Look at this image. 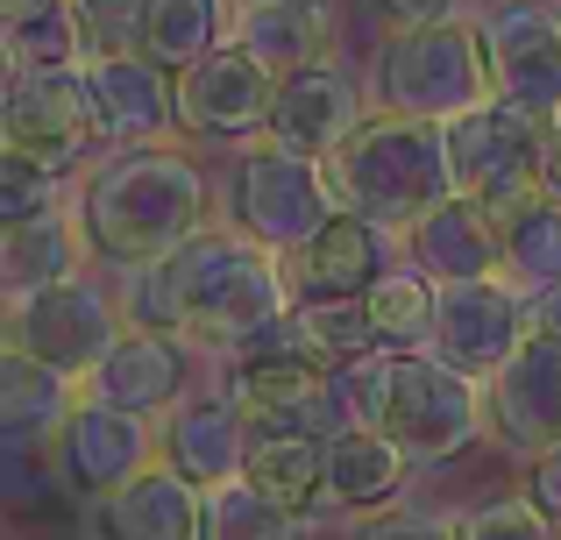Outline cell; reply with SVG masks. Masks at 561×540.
<instances>
[{"label": "cell", "mask_w": 561, "mask_h": 540, "mask_svg": "<svg viewBox=\"0 0 561 540\" xmlns=\"http://www.w3.org/2000/svg\"><path fill=\"white\" fill-rule=\"evenodd\" d=\"M299 306L291 285V256L263 250L256 235L214 221L164 264L122 271V313L136 328L185 334L199 356L228 363L234 348L263 342L271 328H285V313Z\"/></svg>", "instance_id": "obj_1"}, {"label": "cell", "mask_w": 561, "mask_h": 540, "mask_svg": "<svg viewBox=\"0 0 561 540\" xmlns=\"http://www.w3.org/2000/svg\"><path fill=\"white\" fill-rule=\"evenodd\" d=\"M220 185L206 179V164L171 142H122V150H100L79 171V221L93 235L100 271H142L179 256L199 228H214Z\"/></svg>", "instance_id": "obj_2"}, {"label": "cell", "mask_w": 561, "mask_h": 540, "mask_svg": "<svg viewBox=\"0 0 561 540\" xmlns=\"http://www.w3.org/2000/svg\"><path fill=\"white\" fill-rule=\"evenodd\" d=\"M328 185L348 214L405 235L420 214H434L455 193L448 171V136L440 122H412V114H370L342 150L328 157Z\"/></svg>", "instance_id": "obj_3"}, {"label": "cell", "mask_w": 561, "mask_h": 540, "mask_svg": "<svg viewBox=\"0 0 561 540\" xmlns=\"http://www.w3.org/2000/svg\"><path fill=\"white\" fill-rule=\"evenodd\" d=\"M363 79H370L377 114H412V122H455V114L497 100L477 14L434 28H391Z\"/></svg>", "instance_id": "obj_4"}, {"label": "cell", "mask_w": 561, "mask_h": 540, "mask_svg": "<svg viewBox=\"0 0 561 540\" xmlns=\"http://www.w3.org/2000/svg\"><path fill=\"white\" fill-rule=\"evenodd\" d=\"M334 214H342V199L328 185V157L285 150L277 136L234 142L228 179H220V221L228 228L256 235L277 256H299Z\"/></svg>", "instance_id": "obj_5"}, {"label": "cell", "mask_w": 561, "mask_h": 540, "mask_svg": "<svg viewBox=\"0 0 561 540\" xmlns=\"http://www.w3.org/2000/svg\"><path fill=\"white\" fill-rule=\"evenodd\" d=\"M383 434L412 456V470H448V462H462L477 441H491L483 377L455 370L440 348H405V356L391 363Z\"/></svg>", "instance_id": "obj_6"}, {"label": "cell", "mask_w": 561, "mask_h": 540, "mask_svg": "<svg viewBox=\"0 0 561 540\" xmlns=\"http://www.w3.org/2000/svg\"><path fill=\"white\" fill-rule=\"evenodd\" d=\"M128 313H122V277H100V271H79V277H57V285H36V291H8L0 306V348H22V356H43L71 377H93L100 356L122 342Z\"/></svg>", "instance_id": "obj_7"}, {"label": "cell", "mask_w": 561, "mask_h": 540, "mask_svg": "<svg viewBox=\"0 0 561 540\" xmlns=\"http://www.w3.org/2000/svg\"><path fill=\"white\" fill-rule=\"evenodd\" d=\"M448 136V171L455 193L483 199L491 214H512L540 193V157H548V122L512 100H483V107L440 122Z\"/></svg>", "instance_id": "obj_8"}, {"label": "cell", "mask_w": 561, "mask_h": 540, "mask_svg": "<svg viewBox=\"0 0 561 540\" xmlns=\"http://www.w3.org/2000/svg\"><path fill=\"white\" fill-rule=\"evenodd\" d=\"M0 150L36 157V164L79 179L100 157V128H93V100H85V71L57 65V71H8L0 85Z\"/></svg>", "instance_id": "obj_9"}, {"label": "cell", "mask_w": 561, "mask_h": 540, "mask_svg": "<svg viewBox=\"0 0 561 540\" xmlns=\"http://www.w3.org/2000/svg\"><path fill=\"white\" fill-rule=\"evenodd\" d=\"M277 107V71L242 43H220L179 71V136L185 142H256Z\"/></svg>", "instance_id": "obj_10"}, {"label": "cell", "mask_w": 561, "mask_h": 540, "mask_svg": "<svg viewBox=\"0 0 561 540\" xmlns=\"http://www.w3.org/2000/svg\"><path fill=\"white\" fill-rule=\"evenodd\" d=\"M491 93L554 122L561 114V14L554 0H483L477 8Z\"/></svg>", "instance_id": "obj_11"}, {"label": "cell", "mask_w": 561, "mask_h": 540, "mask_svg": "<svg viewBox=\"0 0 561 540\" xmlns=\"http://www.w3.org/2000/svg\"><path fill=\"white\" fill-rule=\"evenodd\" d=\"M526 334H534V299H526L505 271H497V277H455V285H440L434 348L455 363V370H469V377H483V384H491Z\"/></svg>", "instance_id": "obj_12"}, {"label": "cell", "mask_w": 561, "mask_h": 540, "mask_svg": "<svg viewBox=\"0 0 561 540\" xmlns=\"http://www.w3.org/2000/svg\"><path fill=\"white\" fill-rule=\"evenodd\" d=\"M79 71H85V100H93L100 150L179 136V71H164L150 50H93Z\"/></svg>", "instance_id": "obj_13"}, {"label": "cell", "mask_w": 561, "mask_h": 540, "mask_svg": "<svg viewBox=\"0 0 561 540\" xmlns=\"http://www.w3.org/2000/svg\"><path fill=\"white\" fill-rule=\"evenodd\" d=\"M483 405H491V448L512 462H534L561 448V342L554 334H526L512 348V363L483 384Z\"/></svg>", "instance_id": "obj_14"}, {"label": "cell", "mask_w": 561, "mask_h": 540, "mask_svg": "<svg viewBox=\"0 0 561 540\" xmlns=\"http://www.w3.org/2000/svg\"><path fill=\"white\" fill-rule=\"evenodd\" d=\"M150 462H157V420L100 405V399H85L79 413H71L65 441L50 448V476L65 484V498H79V505L122 491L128 476H142Z\"/></svg>", "instance_id": "obj_15"}, {"label": "cell", "mask_w": 561, "mask_h": 540, "mask_svg": "<svg viewBox=\"0 0 561 540\" xmlns=\"http://www.w3.org/2000/svg\"><path fill=\"white\" fill-rule=\"evenodd\" d=\"M370 114H377L370 79L334 65V57H320V65H299L277 79V107H271L263 136H277L285 150H306V157H334Z\"/></svg>", "instance_id": "obj_16"}, {"label": "cell", "mask_w": 561, "mask_h": 540, "mask_svg": "<svg viewBox=\"0 0 561 540\" xmlns=\"http://www.w3.org/2000/svg\"><path fill=\"white\" fill-rule=\"evenodd\" d=\"M192 356H199V348H192L185 334L136 328V320H128L122 342H114L107 356H100V370L85 377V399L122 405V413H142V420H164L171 405L199 384V377H192Z\"/></svg>", "instance_id": "obj_17"}, {"label": "cell", "mask_w": 561, "mask_h": 540, "mask_svg": "<svg viewBox=\"0 0 561 540\" xmlns=\"http://www.w3.org/2000/svg\"><path fill=\"white\" fill-rule=\"evenodd\" d=\"M157 456H164L171 470H185L199 491L242 476V462H249V413H242V399H234L220 377L214 384H192L185 399L157 420Z\"/></svg>", "instance_id": "obj_18"}, {"label": "cell", "mask_w": 561, "mask_h": 540, "mask_svg": "<svg viewBox=\"0 0 561 540\" xmlns=\"http://www.w3.org/2000/svg\"><path fill=\"white\" fill-rule=\"evenodd\" d=\"M85 540H206V491L164 456L85 505Z\"/></svg>", "instance_id": "obj_19"}, {"label": "cell", "mask_w": 561, "mask_h": 540, "mask_svg": "<svg viewBox=\"0 0 561 540\" xmlns=\"http://www.w3.org/2000/svg\"><path fill=\"white\" fill-rule=\"evenodd\" d=\"M79 405H85V377L57 370L43 356H22V348H0V441H8V456L50 462V448L65 441Z\"/></svg>", "instance_id": "obj_20"}, {"label": "cell", "mask_w": 561, "mask_h": 540, "mask_svg": "<svg viewBox=\"0 0 561 540\" xmlns=\"http://www.w3.org/2000/svg\"><path fill=\"white\" fill-rule=\"evenodd\" d=\"M398 256L420 264L434 285H455V277H497L505 271V214H491L483 199L448 193L434 214L398 235Z\"/></svg>", "instance_id": "obj_21"}, {"label": "cell", "mask_w": 561, "mask_h": 540, "mask_svg": "<svg viewBox=\"0 0 561 540\" xmlns=\"http://www.w3.org/2000/svg\"><path fill=\"white\" fill-rule=\"evenodd\" d=\"M391 242H398L391 228H377V221H363V214L342 207L299 256H291V285H299V299H363V291L398 264Z\"/></svg>", "instance_id": "obj_22"}, {"label": "cell", "mask_w": 561, "mask_h": 540, "mask_svg": "<svg viewBox=\"0 0 561 540\" xmlns=\"http://www.w3.org/2000/svg\"><path fill=\"white\" fill-rule=\"evenodd\" d=\"M100 271L93 235L79 221V199L50 214H28V221H0V291H36L57 285V277Z\"/></svg>", "instance_id": "obj_23"}, {"label": "cell", "mask_w": 561, "mask_h": 540, "mask_svg": "<svg viewBox=\"0 0 561 540\" xmlns=\"http://www.w3.org/2000/svg\"><path fill=\"white\" fill-rule=\"evenodd\" d=\"M412 456L383 427H348L328 441V498L320 513H383L405 498Z\"/></svg>", "instance_id": "obj_24"}, {"label": "cell", "mask_w": 561, "mask_h": 540, "mask_svg": "<svg viewBox=\"0 0 561 540\" xmlns=\"http://www.w3.org/2000/svg\"><path fill=\"white\" fill-rule=\"evenodd\" d=\"M334 28H342V0H263V8H234V43L256 50L277 79L334 57Z\"/></svg>", "instance_id": "obj_25"}, {"label": "cell", "mask_w": 561, "mask_h": 540, "mask_svg": "<svg viewBox=\"0 0 561 540\" xmlns=\"http://www.w3.org/2000/svg\"><path fill=\"white\" fill-rule=\"evenodd\" d=\"M0 50H8V71H57L85 65L93 36L71 0H0Z\"/></svg>", "instance_id": "obj_26"}, {"label": "cell", "mask_w": 561, "mask_h": 540, "mask_svg": "<svg viewBox=\"0 0 561 540\" xmlns=\"http://www.w3.org/2000/svg\"><path fill=\"white\" fill-rule=\"evenodd\" d=\"M228 36H234V0H150L136 50H150L164 71H185L206 50H220Z\"/></svg>", "instance_id": "obj_27"}, {"label": "cell", "mask_w": 561, "mask_h": 540, "mask_svg": "<svg viewBox=\"0 0 561 540\" xmlns=\"http://www.w3.org/2000/svg\"><path fill=\"white\" fill-rule=\"evenodd\" d=\"M242 476L256 491H271L277 505H299V513L320 519V498H328V441L320 434H249Z\"/></svg>", "instance_id": "obj_28"}, {"label": "cell", "mask_w": 561, "mask_h": 540, "mask_svg": "<svg viewBox=\"0 0 561 540\" xmlns=\"http://www.w3.org/2000/svg\"><path fill=\"white\" fill-rule=\"evenodd\" d=\"M285 334H291L299 356L320 363V370L383 348V334H377V320H370V306H363V299H299L285 313Z\"/></svg>", "instance_id": "obj_29"}, {"label": "cell", "mask_w": 561, "mask_h": 540, "mask_svg": "<svg viewBox=\"0 0 561 540\" xmlns=\"http://www.w3.org/2000/svg\"><path fill=\"white\" fill-rule=\"evenodd\" d=\"M363 306H370V320H377V334H383V348H434V313H440V285L426 277L420 264H405L398 256L391 271L377 277L370 291H363Z\"/></svg>", "instance_id": "obj_30"}, {"label": "cell", "mask_w": 561, "mask_h": 540, "mask_svg": "<svg viewBox=\"0 0 561 540\" xmlns=\"http://www.w3.org/2000/svg\"><path fill=\"white\" fill-rule=\"evenodd\" d=\"M206 540H313V513L277 505L249 476H228L206 491Z\"/></svg>", "instance_id": "obj_31"}, {"label": "cell", "mask_w": 561, "mask_h": 540, "mask_svg": "<svg viewBox=\"0 0 561 540\" xmlns=\"http://www.w3.org/2000/svg\"><path fill=\"white\" fill-rule=\"evenodd\" d=\"M505 277L526 299L561 285V199L554 193H534L526 207L505 214Z\"/></svg>", "instance_id": "obj_32"}, {"label": "cell", "mask_w": 561, "mask_h": 540, "mask_svg": "<svg viewBox=\"0 0 561 540\" xmlns=\"http://www.w3.org/2000/svg\"><path fill=\"white\" fill-rule=\"evenodd\" d=\"M462 540H561V519L534 491H491V498L462 505Z\"/></svg>", "instance_id": "obj_33"}, {"label": "cell", "mask_w": 561, "mask_h": 540, "mask_svg": "<svg viewBox=\"0 0 561 540\" xmlns=\"http://www.w3.org/2000/svg\"><path fill=\"white\" fill-rule=\"evenodd\" d=\"M79 199V179L36 164V157H14L0 150V221H28V214H50V207H71Z\"/></svg>", "instance_id": "obj_34"}, {"label": "cell", "mask_w": 561, "mask_h": 540, "mask_svg": "<svg viewBox=\"0 0 561 540\" xmlns=\"http://www.w3.org/2000/svg\"><path fill=\"white\" fill-rule=\"evenodd\" d=\"M356 540H462V513H426V505H383V513H363Z\"/></svg>", "instance_id": "obj_35"}, {"label": "cell", "mask_w": 561, "mask_h": 540, "mask_svg": "<svg viewBox=\"0 0 561 540\" xmlns=\"http://www.w3.org/2000/svg\"><path fill=\"white\" fill-rule=\"evenodd\" d=\"M93 36V50H136V28H142V8L150 0H71Z\"/></svg>", "instance_id": "obj_36"}, {"label": "cell", "mask_w": 561, "mask_h": 540, "mask_svg": "<svg viewBox=\"0 0 561 540\" xmlns=\"http://www.w3.org/2000/svg\"><path fill=\"white\" fill-rule=\"evenodd\" d=\"M377 14L391 28H434V22H462V14H477V0H377Z\"/></svg>", "instance_id": "obj_37"}, {"label": "cell", "mask_w": 561, "mask_h": 540, "mask_svg": "<svg viewBox=\"0 0 561 540\" xmlns=\"http://www.w3.org/2000/svg\"><path fill=\"white\" fill-rule=\"evenodd\" d=\"M526 491H534L540 505L561 519V448H548V456H534L526 462Z\"/></svg>", "instance_id": "obj_38"}, {"label": "cell", "mask_w": 561, "mask_h": 540, "mask_svg": "<svg viewBox=\"0 0 561 540\" xmlns=\"http://www.w3.org/2000/svg\"><path fill=\"white\" fill-rule=\"evenodd\" d=\"M540 193L561 199V114L548 122V157H540Z\"/></svg>", "instance_id": "obj_39"}, {"label": "cell", "mask_w": 561, "mask_h": 540, "mask_svg": "<svg viewBox=\"0 0 561 540\" xmlns=\"http://www.w3.org/2000/svg\"><path fill=\"white\" fill-rule=\"evenodd\" d=\"M534 328H540V334H554V342H561V285L534 291Z\"/></svg>", "instance_id": "obj_40"}, {"label": "cell", "mask_w": 561, "mask_h": 540, "mask_svg": "<svg viewBox=\"0 0 561 540\" xmlns=\"http://www.w3.org/2000/svg\"><path fill=\"white\" fill-rule=\"evenodd\" d=\"M234 8H263V0H234Z\"/></svg>", "instance_id": "obj_41"}, {"label": "cell", "mask_w": 561, "mask_h": 540, "mask_svg": "<svg viewBox=\"0 0 561 540\" xmlns=\"http://www.w3.org/2000/svg\"><path fill=\"white\" fill-rule=\"evenodd\" d=\"M554 14H561V0H554Z\"/></svg>", "instance_id": "obj_42"}]
</instances>
